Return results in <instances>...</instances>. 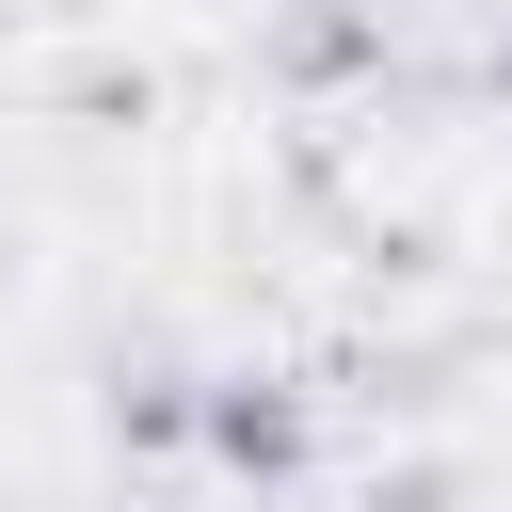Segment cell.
Here are the masks:
<instances>
[{
    "instance_id": "cell-1",
    "label": "cell",
    "mask_w": 512,
    "mask_h": 512,
    "mask_svg": "<svg viewBox=\"0 0 512 512\" xmlns=\"http://www.w3.org/2000/svg\"><path fill=\"white\" fill-rule=\"evenodd\" d=\"M208 432H224V464H288V448H304V416H288V400H256V384H224V400H208Z\"/></svg>"
}]
</instances>
